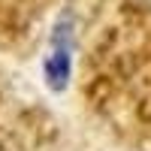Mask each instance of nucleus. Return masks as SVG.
<instances>
[{"instance_id":"nucleus-1","label":"nucleus","mask_w":151,"mask_h":151,"mask_svg":"<svg viewBox=\"0 0 151 151\" xmlns=\"http://www.w3.org/2000/svg\"><path fill=\"white\" fill-rule=\"evenodd\" d=\"M33 60L88 136L151 151V0H64Z\"/></svg>"},{"instance_id":"nucleus-2","label":"nucleus","mask_w":151,"mask_h":151,"mask_svg":"<svg viewBox=\"0 0 151 151\" xmlns=\"http://www.w3.org/2000/svg\"><path fill=\"white\" fill-rule=\"evenodd\" d=\"M6 60L0 55V151H91L88 133H76L64 109L24 85Z\"/></svg>"},{"instance_id":"nucleus-3","label":"nucleus","mask_w":151,"mask_h":151,"mask_svg":"<svg viewBox=\"0 0 151 151\" xmlns=\"http://www.w3.org/2000/svg\"><path fill=\"white\" fill-rule=\"evenodd\" d=\"M60 3L64 0H0V55L33 60Z\"/></svg>"}]
</instances>
